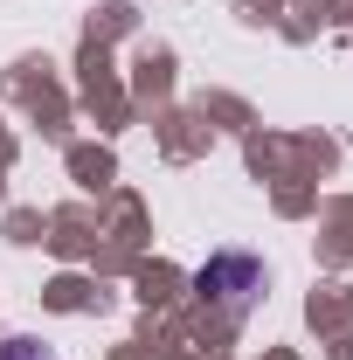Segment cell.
Instances as JSON below:
<instances>
[{
    "instance_id": "1",
    "label": "cell",
    "mask_w": 353,
    "mask_h": 360,
    "mask_svg": "<svg viewBox=\"0 0 353 360\" xmlns=\"http://www.w3.org/2000/svg\"><path fill=\"white\" fill-rule=\"evenodd\" d=\"M194 291H201V305L222 319V326H236V319H250V305L270 291V270L257 257H236V250H222L208 264L194 270Z\"/></svg>"
},
{
    "instance_id": "2",
    "label": "cell",
    "mask_w": 353,
    "mask_h": 360,
    "mask_svg": "<svg viewBox=\"0 0 353 360\" xmlns=\"http://www.w3.org/2000/svg\"><path fill=\"white\" fill-rule=\"evenodd\" d=\"M0 360H56L42 347V340H7V347H0Z\"/></svg>"
}]
</instances>
